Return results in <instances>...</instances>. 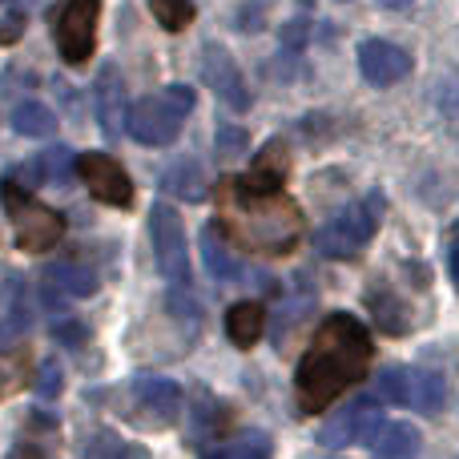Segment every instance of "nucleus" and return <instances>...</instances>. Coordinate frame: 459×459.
I'll use <instances>...</instances> for the list:
<instances>
[{"label": "nucleus", "mask_w": 459, "mask_h": 459, "mask_svg": "<svg viewBox=\"0 0 459 459\" xmlns=\"http://www.w3.org/2000/svg\"><path fill=\"white\" fill-rule=\"evenodd\" d=\"M371 363V334L355 315H331L315 331V342L302 355L299 375H294V391H299V407L307 415L331 407L347 387H355L367 375Z\"/></svg>", "instance_id": "nucleus-1"}, {"label": "nucleus", "mask_w": 459, "mask_h": 459, "mask_svg": "<svg viewBox=\"0 0 459 459\" xmlns=\"http://www.w3.org/2000/svg\"><path fill=\"white\" fill-rule=\"evenodd\" d=\"M222 198V222L226 230L250 250H266V254H290L302 238V214L290 198L274 194V198H258V194H246L242 186L222 182L218 190Z\"/></svg>", "instance_id": "nucleus-2"}, {"label": "nucleus", "mask_w": 459, "mask_h": 459, "mask_svg": "<svg viewBox=\"0 0 459 459\" xmlns=\"http://www.w3.org/2000/svg\"><path fill=\"white\" fill-rule=\"evenodd\" d=\"M194 109L190 85H166L161 93H150L129 109V137L142 145H169L178 142L186 117Z\"/></svg>", "instance_id": "nucleus-3"}, {"label": "nucleus", "mask_w": 459, "mask_h": 459, "mask_svg": "<svg viewBox=\"0 0 459 459\" xmlns=\"http://www.w3.org/2000/svg\"><path fill=\"white\" fill-rule=\"evenodd\" d=\"M379 214H383L379 194H367L363 202L342 206L339 214L326 218V222L318 226V234H315L318 254H326V258H355V254L375 238V230H379Z\"/></svg>", "instance_id": "nucleus-4"}, {"label": "nucleus", "mask_w": 459, "mask_h": 459, "mask_svg": "<svg viewBox=\"0 0 459 459\" xmlns=\"http://www.w3.org/2000/svg\"><path fill=\"white\" fill-rule=\"evenodd\" d=\"M0 198H4V210H8V218H13L16 246H21V250L40 254V250H53V246L61 242L65 218L56 214V210H48L45 202L32 198L24 186H16L13 178H8L4 190H0Z\"/></svg>", "instance_id": "nucleus-5"}, {"label": "nucleus", "mask_w": 459, "mask_h": 459, "mask_svg": "<svg viewBox=\"0 0 459 459\" xmlns=\"http://www.w3.org/2000/svg\"><path fill=\"white\" fill-rule=\"evenodd\" d=\"M375 399L411 407L420 415H439L447 399V383L444 375L423 371V367H387L379 375V383H375Z\"/></svg>", "instance_id": "nucleus-6"}, {"label": "nucleus", "mask_w": 459, "mask_h": 459, "mask_svg": "<svg viewBox=\"0 0 459 459\" xmlns=\"http://www.w3.org/2000/svg\"><path fill=\"white\" fill-rule=\"evenodd\" d=\"M383 428H387V420H383V403L375 395H359V399H351L342 411H334L331 420L323 423V431H318V444H323V447L375 444Z\"/></svg>", "instance_id": "nucleus-7"}, {"label": "nucleus", "mask_w": 459, "mask_h": 459, "mask_svg": "<svg viewBox=\"0 0 459 459\" xmlns=\"http://www.w3.org/2000/svg\"><path fill=\"white\" fill-rule=\"evenodd\" d=\"M97 16H101V0H65L61 13H53V40L69 65H85L93 56Z\"/></svg>", "instance_id": "nucleus-8"}, {"label": "nucleus", "mask_w": 459, "mask_h": 459, "mask_svg": "<svg viewBox=\"0 0 459 459\" xmlns=\"http://www.w3.org/2000/svg\"><path fill=\"white\" fill-rule=\"evenodd\" d=\"M150 242H153V262L169 282L186 286L190 282V250H186V230L174 206L158 202L150 210Z\"/></svg>", "instance_id": "nucleus-9"}, {"label": "nucleus", "mask_w": 459, "mask_h": 459, "mask_svg": "<svg viewBox=\"0 0 459 459\" xmlns=\"http://www.w3.org/2000/svg\"><path fill=\"white\" fill-rule=\"evenodd\" d=\"M77 174L85 182V190L105 206H129L134 202V182H129V174L121 169V161L113 153H97V150L81 153Z\"/></svg>", "instance_id": "nucleus-10"}, {"label": "nucleus", "mask_w": 459, "mask_h": 459, "mask_svg": "<svg viewBox=\"0 0 459 459\" xmlns=\"http://www.w3.org/2000/svg\"><path fill=\"white\" fill-rule=\"evenodd\" d=\"M202 77H206V85L214 89V97H222L234 113L250 109V85H246L242 69H238L234 56H230L222 45L202 48Z\"/></svg>", "instance_id": "nucleus-11"}, {"label": "nucleus", "mask_w": 459, "mask_h": 459, "mask_svg": "<svg viewBox=\"0 0 459 459\" xmlns=\"http://www.w3.org/2000/svg\"><path fill=\"white\" fill-rule=\"evenodd\" d=\"M93 109L101 121V134L117 142L121 129H129V109H126V81H121L117 65H101L93 81Z\"/></svg>", "instance_id": "nucleus-12"}, {"label": "nucleus", "mask_w": 459, "mask_h": 459, "mask_svg": "<svg viewBox=\"0 0 459 459\" xmlns=\"http://www.w3.org/2000/svg\"><path fill=\"white\" fill-rule=\"evenodd\" d=\"M359 73L379 89L395 85V81H403L407 73H411V56H407V48L375 37V40H363V45H359Z\"/></svg>", "instance_id": "nucleus-13"}, {"label": "nucleus", "mask_w": 459, "mask_h": 459, "mask_svg": "<svg viewBox=\"0 0 459 459\" xmlns=\"http://www.w3.org/2000/svg\"><path fill=\"white\" fill-rule=\"evenodd\" d=\"M134 399L153 423H174L182 415V387L161 375H137L134 379Z\"/></svg>", "instance_id": "nucleus-14"}, {"label": "nucleus", "mask_w": 459, "mask_h": 459, "mask_svg": "<svg viewBox=\"0 0 459 459\" xmlns=\"http://www.w3.org/2000/svg\"><path fill=\"white\" fill-rule=\"evenodd\" d=\"M77 161H81V153H73L69 145H48V150L37 153L29 166H16L13 178H24V186H61L73 178Z\"/></svg>", "instance_id": "nucleus-15"}, {"label": "nucleus", "mask_w": 459, "mask_h": 459, "mask_svg": "<svg viewBox=\"0 0 459 459\" xmlns=\"http://www.w3.org/2000/svg\"><path fill=\"white\" fill-rule=\"evenodd\" d=\"M282 182H286V150H278L274 142H270L266 150L254 158V166L238 178V186H242L246 194H258V198L282 194Z\"/></svg>", "instance_id": "nucleus-16"}, {"label": "nucleus", "mask_w": 459, "mask_h": 459, "mask_svg": "<svg viewBox=\"0 0 459 459\" xmlns=\"http://www.w3.org/2000/svg\"><path fill=\"white\" fill-rule=\"evenodd\" d=\"M262 331H266V310H262L258 302H234V307L226 310V334L234 347L250 351L254 342L262 339Z\"/></svg>", "instance_id": "nucleus-17"}, {"label": "nucleus", "mask_w": 459, "mask_h": 459, "mask_svg": "<svg viewBox=\"0 0 459 459\" xmlns=\"http://www.w3.org/2000/svg\"><path fill=\"white\" fill-rule=\"evenodd\" d=\"M161 190L174 194V198H182V202H202L206 198V174H202V161L178 158L174 166L161 174Z\"/></svg>", "instance_id": "nucleus-18"}, {"label": "nucleus", "mask_w": 459, "mask_h": 459, "mask_svg": "<svg viewBox=\"0 0 459 459\" xmlns=\"http://www.w3.org/2000/svg\"><path fill=\"white\" fill-rule=\"evenodd\" d=\"M45 286L56 294H69V299H89L97 294V274L81 262H53L45 270Z\"/></svg>", "instance_id": "nucleus-19"}, {"label": "nucleus", "mask_w": 459, "mask_h": 459, "mask_svg": "<svg viewBox=\"0 0 459 459\" xmlns=\"http://www.w3.org/2000/svg\"><path fill=\"white\" fill-rule=\"evenodd\" d=\"M371 447H375V459H420L423 436L411 423H387Z\"/></svg>", "instance_id": "nucleus-20"}, {"label": "nucleus", "mask_w": 459, "mask_h": 459, "mask_svg": "<svg viewBox=\"0 0 459 459\" xmlns=\"http://www.w3.org/2000/svg\"><path fill=\"white\" fill-rule=\"evenodd\" d=\"M202 258H206L210 278H218V282H234V278L242 274V266H238V258L230 254V246H226V238L218 226L202 230Z\"/></svg>", "instance_id": "nucleus-21"}, {"label": "nucleus", "mask_w": 459, "mask_h": 459, "mask_svg": "<svg viewBox=\"0 0 459 459\" xmlns=\"http://www.w3.org/2000/svg\"><path fill=\"white\" fill-rule=\"evenodd\" d=\"M13 129L21 137H53L56 134V113L40 101H21L13 109Z\"/></svg>", "instance_id": "nucleus-22"}, {"label": "nucleus", "mask_w": 459, "mask_h": 459, "mask_svg": "<svg viewBox=\"0 0 459 459\" xmlns=\"http://www.w3.org/2000/svg\"><path fill=\"white\" fill-rule=\"evenodd\" d=\"M367 307H371L379 331H387V334H403L407 326H411V318H407V307L399 299H391V294H383V290L367 294Z\"/></svg>", "instance_id": "nucleus-23"}, {"label": "nucleus", "mask_w": 459, "mask_h": 459, "mask_svg": "<svg viewBox=\"0 0 459 459\" xmlns=\"http://www.w3.org/2000/svg\"><path fill=\"white\" fill-rule=\"evenodd\" d=\"M4 299H8V315H4L8 331H13V334H24V331L32 326V302H29V294H24V282H21V278H8Z\"/></svg>", "instance_id": "nucleus-24"}, {"label": "nucleus", "mask_w": 459, "mask_h": 459, "mask_svg": "<svg viewBox=\"0 0 459 459\" xmlns=\"http://www.w3.org/2000/svg\"><path fill=\"white\" fill-rule=\"evenodd\" d=\"M150 8L166 32H182L194 21V0H150Z\"/></svg>", "instance_id": "nucleus-25"}, {"label": "nucleus", "mask_w": 459, "mask_h": 459, "mask_svg": "<svg viewBox=\"0 0 459 459\" xmlns=\"http://www.w3.org/2000/svg\"><path fill=\"white\" fill-rule=\"evenodd\" d=\"M214 459H270V436H262V431L238 436L226 447H218Z\"/></svg>", "instance_id": "nucleus-26"}, {"label": "nucleus", "mask_w": 459, "mask_h": 459, "mask_svg": "<svg viewBox=\"0 0 459 459\" xmlns=\"http://www.w3.org/2000/svg\"><path fill=\"white\" fill-rule=\"evenodd\" d=\"M214 150H218V158H242L246 150H250V137H246V129H238V126H218L214 129Z\"/></svg>", "instance_id": "nucleus-27"}, {"label": "nucleus", "mask_w": 459, "mask_h": 459, "mask_svg": "<svg viewBox=\"0 0 459 459\" xmlns=\"http://www.w3.org/2000/svg\"><path fill=\"white\" fill-rule=\"evenodd\" d=\"M61 387H65V375H61V367H56V359H45L40 371H37V395L40 399H56L61 395Z\"/></svg>", "instance_id": "nucleus-28"}, {"label": "nucleus", "mask_w": 459, "mask_h": 459, "mask_svg": "<svg viewBox=\"0 0 459 459\" xmlns=\"http://www.w3.org/2000/svg\"><path fill=\"white\" fill-rule=\"evenodd\" d=\"M169 310H174V318L178 323H186V318H190V326H198V299H194L190 290H182V286H178L174 294H169Z\"/></svg>", "instance_id": "nucleus-29"}, {"label": "nucleus", "mask_w": 459, "mask_h": 459, "mask_svg": "<svg viewBox=\"0 0 459 459\" xmlns=\"http://www.w3.org/2000/svg\"><path fill=\"white\" fill-rule=\"evenodd\" d=\"M53 334H56V342H65V347H73V351H81L89 342V331L81 323H56Z\"/></svg>", "instance_id": "nucleus-30"}, {"label": "nucleus", "mask_w": 459, "mask_h": 459, "mask_svg": "<svg viewBox=\"0 0 459 459\" xmlns=\"http://www.w3.org/2000/svg\"><path fill=\"white\" fill-rule=\"evenodd\" d=\"M24 37V13H8L0 21V45H13V40Z\"/></svg>", "instance_id": "nucleus-31"}, {"label": "nucleus", "mask_w": 459, "mask_h": 459, "mask_svg": "<svg viewBox=\"0 0 459 459\" xmlns=\"http://www.w3.org/2000/svg\"><path fill=\"white\" fill-rule=\"evenodd\" d=\"M16 383H21V363H16V359H4V363H0V399H4Z\"/></svg>", "instance_id": "nucleus-32"}, {"label": "nucleus", "mask_w": 459, "mask_h": 459, "mask_svg": "<svg viewBox=\"0 0 459 459\" xmlns=\"http://www.w3.org/2000/svg\"><path fill=\"white\" fill-rule=\"evenodd\" d=\"M13 459H40V452H37V447H29V444H21L13 452Z\"/></svg>", "instance_id": "nucleus-33"}, {"label": "nucleus", "mask_w": 459, "mask_h": 459, "mask_svg": "<svg viewBox=\"0 0 459 459\" xmlns=\"http://www.w3.org/2000/svg\"><path fill=\"white\" fill-rule=\"evenodd\" d=\"M13 339V331H8V323H4V315H0V347H4V342Z\"/></svg>", "instance_id": "nucleus-34"}, {"label": "nucleus", "mask_w": 459, "mask_h": 459, "mask_svg": "<svg viewBox=\"0 0 459 459\" xmlns=\"http://www.w3.org/2000/svg\"><path fill=\"white\" fill-rule=\"evenodd\" d=\"M383 8H407V4H415V0H379Z\"/></svg>", "instance_id": "nucleus-35"}, {"label": "nucleus", "mask_w": 459, "mask_h": 459, "mask_svg": "<svg viewBox=\"0 0 459 459\" xmlns=\"http://www.w3.org/2000/svg\"><path fill=\"white\" fill-rule=\"evenodd\" d=\"M452 278H455V282H459V246H455V250H452Z\"/></svg>", "instance_id": "nucleus-36"}, {"label": "nucleus", "mask_w": 459, "mask_h": 459, "mask_svg": "<svg viewBox=\"0 0 459 459\" xmlns=\"http://www.w3.org/2000/svg\"><path fill=\"white\" fill-rule=\"evenodd\" d=\"M0 4H4V0H0Z\"/></svg>", "instance_id": "nucleus-37"}]
</instances>
